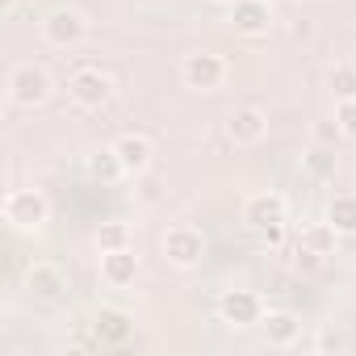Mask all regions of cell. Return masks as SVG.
Wrapping results in <instances>:
<instances>
[{
	"label": "cell",
	"mask_w": 356,
	"mask_h": 356,
	"mask_svg": "<svg viewBox=\"0 0 356 356\" xmlns=\"http://www.w3.org/2000/svg\"><path fill=\"white\" fill-rule=\"evenodd\" d=\"M0 214H5L9 231H17V235H38V231L51 222V197H47L42 189H9Z\"/></svg>",
	"instance_id": "obj_1"
},
{
	"label": "cell",
	"mask_w": 356,
	"mask_h": 356,
	"mask_svg": "<svg viewBox=\"0 0 356 356\" xmlns=\"http://www.w3.org/2000/svg\"><path fill=\"white\" fill-rule=\"evenodd\" d=\"M159 256H163V264L176 268V273H193V268H202V260H206V235H202L197 227H189V222H176V227L163 231Z\"/></svg>",
	"instance_id": "obj_2"
},
{
	"label": "cell",
	"mask_w": 356,
	"mask_h": 356,
	"mask_svg": "<svg viewBox=\"0 0 356 356\" xmlns=\"http://www.w3.org/2000/svg\"><path fill=\"white\" fill-rule=\"evenodd\" d=\"M55 97V80L42 63H17L9 72V101L17 109H42Z\"/></svg>",
	"instance_id": "obj_3"
},
{
	"label": "cell",
	"mask_w": 356,
	"mask_h": 356,
	"mask_svg": "<svg viewBox=\"0 0 356 356\" xmlns=\"http://www.w3.org/2000/svg\"><path fill=\"white\" fill-rule=\"evenodd\" d=\"M67 97H72L76 109H88V113L105 109L109 97H113V76L105 67H97V63H84V67H76L67 76Z\"/></svg>",
	"instance_id": "obj_4"
},
{
	"label": "cell",
	"mask_w": 356,
	"mask_h": 356,
	"mask_svg": "<svg viewBox=\"0 0 356 356\" xmlns=\"http://www.w3.org/2000/svg\"><path fill=\"white\" fill-rule=\"evenodd\" d=\"M227 76H231V67H227V59L214 55V51H189V55L181 59V80H185V88H193V92H218V88L227 84Z\"/></svg>",
	"instance_id": "obj_5"
},
{
	"label": "cell",
	"mask_w": 356,
	"mask_h": 356,
	"mask_svg": "<svg viewBox=\"0 0 356 356\" xmlns=\"http://www.w3.org/2000/svg\"><path fill=\"white\" fill-rule=\"evenodd\" d=\"M38 30H42V42H47V47L67 51V47H80V42L88 38V17H84L80 9H72V5H59V9H51V13L38 22Z\"/></svg>",
	"instance_id": "obj_6"
},
{
	"label": "cell",
	"mask_w": 356,
	"mask_h": 356,
	"mask_svg": "<svg viewBox=\"0 0 356 356\" xmlns=\"http://www.w3.org/2000/svg\"><path fill=\"white\" fill-rule=\"evenodd\" d=\"M218 318L235 331H248V327H260L264 318V298L256 289H222L218 293Z\"/></svg>",
	"instance_id": "obj_7"
},
{
	"label": "cell",
	"mask_w": 356,
	"mask_h": 356,
	"mask_svg": "<svg viewBox=\"0 0 356 356\" xmlns=\"http://www.w3.org/2000/svg\"><path fill=\"white\" fill-rule=\"evenodd\" d=\"M239 218H243L248 231L260 235V231H268V227H277V222H289V202H285L277 189H260V193H248V197H243Z\"/></svg>",
	"instance_id": "obj_8"
},
{
	"label": "cell",
	"mask_w": 356,
	"mask_h": 356,
	"mask_svg": "<svg viewBox=\"0 0 356 356\" xmlns=\"http://www.w3.org/2000/svg\"><path fill=\"white\" fill-rule=\"evenodd\" d=\"M134 335V314L126 306H113V302H101L92 310V339L101 348H122L126 339Z\"/></svg>",
	"instance_id": "obj_9"
},
{
	"label": "cell",
	"mask_w": 356,
	"mask_h": 356,
	"mask_svg": "<svg viewBox=\"0 0 356 356\" xmlns=\"http://www.w3.org/2000/svg\"><path fill=\"white\" fill-rule=\"evenodd\" d=\"M26 293L34 298V302H63L67 298V273L55 264V260H34L30 268H26Z\"/></svg>",
	"instance_id": "obj_10"
},
{
	"label": "cell",
	"mask_w": 356,
	"mask_h": 356,
	"mask_svg": "<svg viewBox=\"0 0 356 356\" xmlns=\"http://www.w3.org/2000/svg\"><path fill=\"white\" fill-rule=\"evenodd\" d=\"M227 138L235 147H256L268 138V113L260 105H239L227 113Z\"/></svg>",
	"instance_id": "obj_11"
},
{
	"label": "cell",
	"mask_w": 356,
	"mask_h": 356,
	"mask_svg": "<svg viewBox=\"0 0 356 356\" xmlns=\"http://www.w3.org/2000/svg\"><path fill=\"white\" fill-rule=\"evenodd\" d=\"M113 151H118V159H122V168H126V181L147 176L151 163H155V143H151L147 134H138V130L118 134V138H113Z\"/></svg>",
	"instance_id": "obj_12"
},
{
	"label": "cell",
	"mask_w": 356,
	"mask_h": 356,
	"mask_svg": "<svg viewBox=\"0 0 356 356\" xmlns=\"http://www.w3.org/2000/svg\"><path fill=\"white\" fill-rule=\"evenodd\" d=\"M231 26L243 38H268V30H273V0H231Z\"/></svg>",
	"instance_id": "obj_13"
},
{
	"label": "cell",
	"mask_w": 356,
	"mask_h": 356,
	"mask_svg": "<svg viewBox=\"0 0 356 356\" xmlns=\"http://www.w3.org/2000/svg\"><path fill=\"white\" fill-rule=\"evenodd\" d=\"M138 252L134 248H118V252H101V281L109 289H130L138 281Z\"/></svg>",
	"instance_id": "obj_14"
},
{
	"label": "cell",
	"mask_w": 356,
	"mask_h": 356,
	"mask_svg": "<svg viewBox=\"0 0 356 356\" xmlns=\"http://www.w3.org/2000/svg\"><path fill=\"white\" fill-rule=\"evenodd\" d=\"M260 327L273 348H293L302 339V314H293V310H264Z\"/></svg>",
	"instance_id": "obj_15"
},
{
	"label": "cell",
	"mask_w": 356,
	"mask_h": 356,
	"mask_svg": "<svg viewBox=\"0 0 356 356\" xmlns=\"http://www.w3.org/2000/svg\"><path fill=\"white\" fill-rule=\"evenodd\" d=\"M339 239H343V235H339L327 218H318V222H306V227H302L298 248H302V252H310V256H318V260H327V256H335Z\"/></svg>",
	"instance_id": "obj_16"
},
{
	"label": "cell",
	"mask_w": 356,
	"mask_h": 356,
	"mask_svg": "<svg viewBox=\"0 0 356 356\" xmlns=\"http://www.w3.org/2000/svg\"><path fill=\"white\" fill-rule=\"evenodd\" d=\"M84 168H88V176H92L97 185H118V181H126V168H122L113 143H109V147H97V151L84 159Z\"/></svg>",
	"instance_id": "obj_17"
},
{
	"label": "cell",
	"mask_w": 356,
	"mask_h": 356,
	"mask_svg": "<svg viewBox=\"0 0 356 356\" xmlns=\"http://www.w3.org/2000/svg\"><path fill=\"white\" fill-rule=\"evenodd\" d=\"M302 172L310 176V181H318V185L335 181V172H339V155H335V147H327V143H314V147L302 155Z\"/></svg>",
	"instance_id": "obj_18"
},
{
	"label": "cell",
	"mask_w": 356,
	"mask_h": 356,
	"mask_svg": "<svg viewBox=\"0 0 356 356\" xmlns=\"http://www.w3.org/2000/svg\"><path fill=\"white\" fill-rule=\"evenodd\" d=\"M327 222L339 235H356V193H331L327 202Z\"/></svg>",
	"instance_id": "obj_19"
},
{
	"label": "cell",
	"mask_w": 356,
	"mask_h": 356,
	"mask_svg": "<svg viewBox=\"0 0 356 356\" xmlns=\"http://www.w3.org/2000/svg\"><path fill=\"white\" fill-rule=\"evenodd\" d=\"M92 243H97V252H118V248H134V231H130V222H122V218H109V222H101V227H97Z\"/></svg>",
	"instance_id": "obj_20"
},
{
	"label": "cell",
	"mask_w": 356,
	"mask_h": 356,
	"mask_svg": "<svg viewBox=\"0 0 356 356\" xmlns=\"http://www.w3.org/2000/svg\"><path fill=\"white\" fill-rule=\"evenodd\" d=\"M327 92L335 101H356V63H348V59L331 63L327 67Z\"/></svg>",
	"instance_id": "obj_21"
},
{
	"label": "cell",
	"mask_w": 356,
	"mask_h": 356,
	"mask_svg": "<svg viewBox=\"0 0 356 356\" xmlns=\"http://www.w3.org/2000/svg\"><path fill=\"white\" fill-rule=\"evenodd\" d=\"M314 352H348V335H343L339 327L323 323V327L314 331Z\"/></svg>",
	"instance_id": "obj_22"
},
{
	"label": "cell",
	"mask_w": 356,
	"mask_h": 356,
	"mask_svg": "<svg viewBox=\"0 0 356 356\" xmlns=\"http://www.w3.org/2000/svg\"><path fill=\"white\" fill-rule=\"evenodd\" d=\"M335 122L343 138H356V101H335Z\"/></svg>",
	"instance_id": "obj_23"
},
{
	"label": "cell",
	"mask_w": 356,
	"mask_h": 356,
	"mask_svg": "<svg viewBox=\"0 0 356 356\" xmlns=\"http://www.w3.org/2000/svg\"><path fill=\"white\" fill-rule=\"evenodd\" d=\"M335 138H343V134H339V122H335V118H318V122H314V143L335 147Z\"/></svg>",
	"instance_id": "obj_24"
},
{
	"label": "cell",
	"mask_w": 356,
	"mask_h": 356,
	"mask_svg": "<svg viewBox=\"0 0 356 356\" xmlns=\"http://www.w3.org/2000/svg\"><path fill=\"white\" fill-rule=\"evenodd\" d=\"M260 239H264V248H281V243H285V222H277V227L260 231Z\"/></svg>",
	"instance_id": "obj_25"
},
{
	"label": "cell",
	"mask_w": 356,
	"mask_h": 356,
	"mask_svg": "<svg viewBox=\"0 0 356 356\" xmlns=\"http://www.w3.org/2000/svg\"><path fill=\"white\" fill-rule=\"evenodd\" d=\"M17 5H22V0H0V17H13Z\"/></svg>",
	"instance_id": "obj_26"
},
{
	"label": "cell",
	"mask_w": 356,
	"mask_h": 356,
	"mask_svg": "<svg viewBox=\"0 0 356 356\" xmlns=\"http://www.w3.org/2000/svg\"><path fill=\"white\" fill-rule=\"evenodd\" d=\"M214 5H231V0H214Z\"/></svg>",
	"instance_id": "obj_27"
}]
</instances>
